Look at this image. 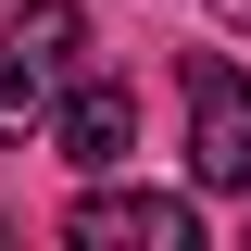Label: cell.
<instances>
[{
	"label": "cell",
	"instance_id": "obj_2",
	"mask_svg": "<svg viewBox=\"0 0 251 251\" xmlns=\"http://www.w3.org/2000/svg\"><path fill=\"white\" fill-rule=\"evenodd\" d=\"M188 176L251 188V75L239 63H188Z\"/></svg>",
	"mask_w": 251,
	"mask_h": 251
},
{
	"label": "cell",
	"instance_id": "obj_1",
	"mask_svg": "<svg viewBox=\"0 0 251 251\" xmlns=\"http://www.w3.org/2000/svg\"><path fill=\"white\" fill-rule=\"evenodd\" d=\"M75 50H88V13L75 0H25L0 25V138H50L63 88H75Z\"/></svg>",
	"mask_w": 251,
	"mask_h": 251
},
{
	"label": "cell",
	"instance_id": "obj_3",
	"mask_svg": "<svg viewBox=\"0 0 251 251\" xmlns=\"http://www.w3.org/2000/svg\"><path fill=\"white\" fill-rule=\"evenodd\" d=\"M63 226L88 251H126V239L138 251H201V201H163V188H88Z\"/></svg>",
	"mask_w": 251,
	"mask_h": 251
},
{
	"label": "cell",
	"instance_id": "obj_5",
	"mask_svg": "<svg viewBox=\"0 0 251 251\" xmlns=\"http://www.w3.org/2000/svg\"><path fill=\"white\" fill-rule=\"evenodd\" d=\"M214 13H226V25H251V0H214Z\"/></svg>",
	"mask_w": 251,
	"mask_h": 251
},
{
	"label": "cell",
	"instance_id": "obj_4",
	"mask_svg": "<svg viewBox=\"0 0 251 251\" xmlns=\"http://www.w3.org/2000/svg\"><path fill=\"white\" fill-rule=\"evenodd\" d=\"M50 138H63V163L113 176V163L138 151V88H126V75H75V88H63V113H50Z\"/></svg>",
	"mask_w": 251,
	"mask_h": 251
}]
</instances>
